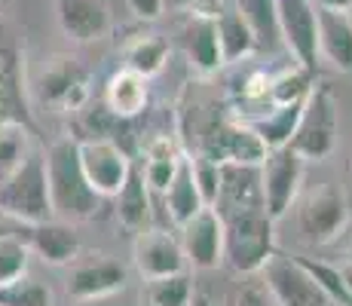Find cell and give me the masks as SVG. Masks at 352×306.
I'll return each mask as SVG.
<instances>
[{"mask_svg":"<svg viewBox=\"0 0 352 306\" xmlns=\"http://www.w3.org/2000/svg\"><path fill=\"white\" fill-rule=\"evenodd\" d=\"M43 153H46V184H50L52 217L67 223L96 217L104 196L96 193V187L89 184L83 166H80L77 138H71V135L56 138Z\"/></svg>","mask_w":352,"mask_h":306,"instance_id":"6da1fadb","label":"cell"},{"mask_svg":"<svg viewBox=\"0 0 352 306\" xmlns=\"http://www.w3.org/2000/svg\"><path fill=\"white\" fill-rule=\"evenodd\" d=\"M0 215L22 223H40L52 217L46 153L40 147H31L28 156L0 181Z\"/></svg>","mask_w":352,"mask_h":306,"instance_id":"7a4b0ae2","label":"cell"},{"mask_svg":"<svg viewBox=\"0 0 352 306\" xmlns=\"http://www.w3.org/2000/svg\"><path fill=\"white\" fill-rule=\"evenodd\" d=\"M224 223V263L242 276H254L273 254V227L276 221L267 208H245V212L221 215Z\"/></svg>","mask_w":352,"mask_h":306,"instance_id":"3957f363","label":"cell"},{"mask_svg":"<svg viewBox=\"0 0 352 306\" xmlns=\"http://www.w3.org/2000/svg\"><path fill=\"white\" fill-rule=\"evenodd\" d=\"M337 129H340V111H337V95L328 83L309 86L300 107V120L291 135V144L307 162H322L334 153Z\"/></svg>","mask_w":352,"mask_h":306,"instance_id":"277c9868","label":"cell"},{"mask_svg":"<svg viewBox=\"0 0 352 306\" xmlns=\"http://www.w3.org/2000/svg\"><path fill=\"white\" fill-rule=\"evenodd\" d=\"M257 276L267 285L276 306H331V300L316 285V278L309 276V270L303 267L300 257L273 251L263 261V267L257 270Z\"/></svg>","mask_w":352,"mask_h":306,"instance_id":"5b68a950","label":"cell"},{"mask_svg":"<svg viewBox=\"0 0 352 306\" xmlns=\"http://www.w3.org/2000/svg\"><path fill=\"white\" fill-rule=\"evenodd\" d=\"M307 160L294 147H273L261 160V184H263V206L273 221L288 215V208L297 202L303 187Z\"/></svg>","mask_w":352,"mask_h":306,"instance_id":"8992f818","label":"cell"},{"mask_svg":"<svg viewBox=\"0 0 352 306\" xmlns=\"http://www.w3.org/2000/svg\"><path fill=\"white\" fill-rule=\"evenodd\" d=\"M349 221V206L343 190L322 184L319 190L303 196L300 208H297V223H300V233L307 242L313 245H328L343 233Z\"/></svg>","mask_w":352,"mask_h":306,"instance_id":"52a82bcc","label":"cell"},{"mask_svg":"<svg viewBox=\"0 0 352 306\" xmlns=\"http://www.w3.org/2000/svg\"><path fill=\"white\" fill-rule=\"evenodd\" d=\"M77 151L80 166H83L89 184L96 187V193H101L104 199H113L117 190L123 187V181L129 178V172H132L135 160L113 138H80Z\"/></svg>","mask_w":352,"mask_h":306,"instance_id":"ba28073f","label":"cell"},{"mask_svg":"<svg viewBox=\"0 0 352 306\" xmlns=\"http://www.w3.org/2000/svg\"><path fill=\"white\" fill-rule=\"evenodd\" d=\"M282 46L291 61L316 71L319 61V12L309 0H276Z\"/></svg>","mask_w":352,"mask_h":306,"instance_id":"9c48e42d","label":"cell"},{"mask_svg":"<svg viewBox=\"0 0 352 306\" xmlns=\"http://www.w3.org/2000/svg\"><path fill=\"white\" fill-rule=\"evenodd\" d=\"M126 282H129V273L120 261L104 257V254H92V257L77 254L67 263L65 291L71 300H92V297L123 291Z\"/></svg>","mask_w":352,"mask_h":306,"instance_id":"30bf717a","label":"cell"},{"mask_svg":"<svg viewBox=\"0 0 352 306\" xmlns=\"http://www.w3.org/2000/svg\"><path fill=\"white\" fill-rule=\"evenodd\" d=\"M0 122L34 129L28 89H25V56L12 34L0 28Z\"/></svg>","mask_w":352,"mask_h":306,"instance_id":"8fae6325","label":"cell"},{"mask_svg":"<svg viewBox=\"0 0 352 306\" xmlns=\"http://www.w3.org/2000/svg\"><path fill=\"white\" fill-rule=\"evenodd\" d=\"M178 239L184 248L187 267L193 270H218L224 263V223L212 206L199 208L190 221L178 227Z\"/></svg>","mask_w":352,"mask_h":306,"instance_id":"7c38bea8","label":"cell"},{"mask_svg":"<svg viewBox=\"0 0 352 306\" xmlns=\"http://www.w3.org/2000/svg\"><path fill=\"white\" fill-rule=\"evenodd\" d=\"M132 263L141 278H160V276L184 273L187 270L181 239L175 233H168L166 227H144L135 233Z\"/></svg>","mask_w":352,"mask_h":306,"instance_id":"4fadbf2b","label":"cell"},{"mask_svg":"<svg viewBox=\"0 0 352 306\" xmlns=\"http://www.w3.org/2000/svg\"><path fill=\"white\" fill-rule=\"evenodd\" d=\"M263 206V184H261V162H221V190L214 199V212H245V208ZM267 208V206H263Z\"/></svg>","mask_w":352,"mask_h":306,"instance_id":"5bb4252c","label":"cell"},{"mask_svg":"<svg viewBox=\"0 0 352 306\" xmlns=\"http://www.w3.org/2000/svg\"><path fill=\"white\" fill-rule=\"evenodd\" d=\"M202 153L218 162H254L257 166L267 156V144H263L261 135L248 122L230 120V122H221L218 132L206 141Z\"/></svg>","mask_w":352,"mask_h":306,"instance_id":"9a60e30c","label":"cell"},{"mask_svg":"<svg viewBox=\"0 0 352 306\" xmlns=\"http://www.w3.org/2000/svg\"><path fill=\"white\" fill-rule=\"evenodd\" d=\"M151 101V77L132 71V67H120L117 74H111L104 86V107L113 120H135L147 111Z\"/></svg>","mask_w":352,"mask_h":306,"instance_id":"2e32d148","label":"cell"},{"mask_svg":"<svg viewBox=\"0 0 352 306\" xmlns=\"http://www.w3.org/2000/svg\"><path fill=\"white\" fill-rule=\"evenodd\" d=\"M31 254H37L50 267H67L80 254V239L74 233V223L50 217V221L28 223Z\"/></svg>","mask_w":352,"mask_h":306,"instance_id":"e0dca14e","label":"cell"},{"mask_svg":"<svg viewBox=\"0 0 352 306\" xmlns=\"http://www.w3.org/2000/svg\"><path fill=\"white\" fill-rule=\"evenodd\" d=\"M56 16L62 31L77 43H92L111 28V12L104 0H56Z\"/></svg>","mask_w":352,"mask_h":306,"instance_id":"ac0fdd59","label":"cell"},{"mask_svg":"<svg viewBox=\"0 0 352 306\" xmlns=\"http://www.w3.org/2000/svg\"><path fill=\"white\" fill-rule=\"evenodd\" d=\"M319 58L340 74H352V12L319 10Z\"/></svg>","mask_w":352,"mask_h":306,"instance_id":"d6986e66","label":"cell"},{"mask_svg":"<svg viewBox=\"0 0 352 306\" xmlns=\"http://www.w3.org/2000/svg\"><path fill=\"white\" fill-rule=\"evenodd\" d=\"M160 202L166 206V221L172 223V227H181V223L190 221L199 208H206V202H202V196H199V187H196V178H193V162L187 153H181L178 166H175V175H172V181H168L166 193L160 196Z\"/></svg>","mask_w":352,"mask_h":306,"instance_id":"ffe728a7","label":"cell"},{"mask_svg":"<svg viewBox=\"0 0 352 306\" xmlns=\"http://www.w3.org/2000/svg\"><path fill=\"white\" fill-rule=\"evenodd\" d=\"M113 202H117V217L126 230L138 233V230L151 227V221H153V193H151V187H147L141 166H132V172H129V178L123 181V187L117 190Z\"/></svg>","mask_w":352,"mask_h":306,"instance_id":"44dd1931","label":"cell"},{"mask_svg":"<svg viewBox=\"0 0 352 306\" xmlns=\"http://www.w3.org/2000/svg\"><path fill=\"white\" fill-rule=\"evenodd\" d=\"M184 43H187V56L190 65L199 74H214L224 58H221V43H218V28H214V16L206 12H193L190 25L184 31Z\"/></svg>","mask_w":352,"mask_h":306,"instance_id":"7402d4cb","label":"cell"},{"mask_svg":"<svg viewBox=\"0 0 352 306\" xmlns=\"http://www.w3.org/2000/svg\"><path fill=\"white\" fill-rule=\"evenodd\" d=\"M214 28H218V43H221V58H224V65L248 58L257 50L254 34L245 25V19H242V12L236 10V6H230V10L221 6V12L214 16Z\"/></svg>","mask_w":352,"mask_h":306,"instance_id":"603a6c76","label":"cell"},{"mask_svg":"<svg viewBox=\"0 0 352 306\" xmlns=\"http://www.w3.org/2000/svg\"><path fill=\"white\" fill-rule=\"evenodd\" d=\"M236 10L242 12L245 25L254 34L257 50H285L279 34V12H276V0H236Z\"/></svg>","mask_w":352,"mask_h":306,"instance_id":"cb8c5ba5","label":"cell"},{"mask_svg":"<svg viewBox=\"0 0 352 306\" xmlns=\"http://www.w3.org/2000/svg\"><path fill=\"white\" fill-rule=\"evenodd\" d=\"M300 107H303V101L270 105V111L261 113L257 120H248V126L261 135V141L267 144V151H273V147H285V144H291V135H294L297 120H300Z\"/></svg>","mask_w":352,"mask_h":306,"instance_id":"d4e9b609","label":"cell"},{"mask_svg":"<svg viewBox=\"0 0 352 306\" xmlns=\"http://www.w3.org/2000/svg\"><path fill=\"white\" fill-rule=\"evenodd\" d=\"M196 285L190 273L144 278V306H193Z\"/></svg>","mask_w":352,"mask_h":306,"instance_id":"484cf974","label":"cell"},{"mask_svg":"<svg viewBox=\"0 0 352 306\" xmlns=\"http://www.w3.org/2000/svg\"><path fill=\"white\" fill-rule=\"evenodd\" d=\"M0 306H56L52 288L25 270L22 276L0 285Z\"/></svg>","mask_w":352,"mask_h":306,"instance_id":"4316f807","label":"cell"},{"mask_svg":"<svg viewBox=\"0 0 352 306\" xmlns=\"http://www.w3.org/2000/svg\"><path fill=\"white\" fill-rule=\"evenodd\" d=\"M166 58H168V43L162 37H153V34L138 37L135 43H129V50H126V67L144 74V77L160 74Z\"/></svg>","mask_w":352,"mask_h":306,"instance_id":"83f0119b","label":"cell"},{"mask_svg":"<svg viewBox=\"0 0 352 306\" xmlns=\"http://www.w3.org/2000/svg\"><path fill=\"white\" fill-rule=\"evenodd\" d=\"M34 129L19 126V122H0V181L19 166L31 151Z\"/></svg>","mask_w":352,"mask_h":306,"instance_id":"f1b7e54d","label":"cell"},{"mask_svg":"<svg viewBox=\"0 0 352 306\" xmlns=\"http://www.w3.org/2000/svg\"><path fill=\"white\" fill-rule=\"evenodd\" d=\"M313 86V71L303 65H291L279 77H270V101L273 105H291V101H303Z\"/></svg>","mask_w":352,"mask_h":306,"instance_id":"f546056e","label":"cell"},{"mask_svg":"<svg viewBox=\"0 0 352 306\" xmlns=\"http://www.w3.org/2000/svg\"><path fill=\"white\" fill-rule=\"evenodd\" d=\"M303 267L309 270V276L316 278V285L324 291L331 303H340V306H352V291L343 278V270L334 267V263H324V261H309V257H300Z\"/></svg>","mask_w":352,"mask_h":306,"instance_id":"4dcf8cb0","label":"cell"},{"mask_svg":"<svg viewBox=\"0 0 352 306\" xmlns=\"http://www.w3.org/2000/svg\"><path fill=\"white\" fill-rule=\"evenodd\" d=\"M193 162V178H196V187H199V196L206 206H214L218 199V190H221V162L212 160L206 153H196L190 156Z\"/></svg>","mask_w":352,"mask_h":306,"instance_id":"1f68e13d","label":"cell"},{"mask_svg":"<svg viewBox=\"0 0 352 306\" xmlns=\"http://www.w3.org/2000/svg\"><path fill=\"white\" fill-rule=\"evenodd\" d=\"M227 306H276V300L270 297V291H267V285L261 282V276L254 273L230 291Z\"/></svg>","mask_w":352,"mask_h":306,"instance_id":"d6a6232c","label":"cell"},{"mask_svg":"<svg viewBox=\"0 0 352 306\" xmlns=\"http://www.w3.org/2000/svg\"><path fill=\"white\" fill-rule=\"evenodd\" d=\"M178 160H181V156H151V160L141 166L151 193H157V196L166 193L168 181H172V175H175V166H178Z\"/></svg>","mask_w":352,"mask_h":306,"instance_id":"836d02e7","label":"cell"},{"mask_svg":"<svg viewBox=\"0 0 352 306\" xmlns=\"http://www.w3.org/2000/svg\"><path fill=\"white\" fill-rule=\"evenodd\" d=\"M71 306H144V300L126 294V288H123V291H113V294H104V297H92V300H71Z\"/></svg>","mask_w":352,"mask_h":306,"instance_id":"e575fe53","label":"cell"},{"mask_svg":"<svg viewBox=\"0 0 352 306\" xmlns=\"http://www.w3.org/2000/svg\"><path fill=\"white\" fill-rule=\"evenodd\" d=\"M126 6L138 19H144V22H153V19L162 16V10H166V0H126Z\"/></svg>","mask_w":352,"mask_h":306,"instance_id":"d590c367","label":"cell"},{"mask_svg":"<svg viewBox=\"0 0 352 306\" xmlns=\"http://www.w3.org/2000/svg\"><path fill=\"white\" fill-rule=\"evenodd\" d=\"M319 10H352V0H309Z\"/></svg>","mask_w":352,"mask_h":306,"instance_id":"8d00e7d4","label":"cell"},{"mask_svg":"<svg viewBox=\"0 0 352 306\" xmlns=\"http://www.w3.org/2000/svg\"><path fill=\"white\" fill-rule=\"evenodd\" d=\"M343 270V278H346V285H349V291H352V261L346 263V267H340Z\"/></svg>","mask_w":352,"mask_h":306,"instance_id":"74e56055","label":"cell"},{"mask_svg":"<svg viewBox=\"0 0 352 306\" xmlns=\"http://www.w3.org/2000/svg\"><path fill=\"white\" fill-rule=\"evenodd\" d=\"M193 306H214V303L208 300V297H199V294H196V297H193Z\"/></svg>","mask_w":352,"mask_h":306,"instance_id":"f35d334b","label":"cell"},{"mask_svg":"<svg viewBox=\"0 0 352 306\" xmlns=\"http://www.w3.org/2000/svg\"><path fill=\"white\" fill-rule=\"evenodd\" d=\"M175 3H196V0H175Z\"/></svg>","mask_w":352,"mask_h":306,"instance_id":"ab89813d","label":"cell"},{"mask_svg":"<svg viewBox=\"0 0 352 306\" xmlns=\"http://www.w3.org/2000/svg\"><path fill=\"white\" fill-rule=\"evenodd\" d=\"M346 254H349V261H352V242H349V251H346Z\"/></svg>","mask_w":352,"mask_h":306,"instance_id":"60d3db41","label":"cell"},{"mask_svg":"<svg viewBox=\"0 0 352 306\" xmlns=\"http://www.w3.org/2000/svg\"><path fill=\"white\" fill-rule=\"evenodd\" d=\"M349 12H352V10H349Z\"/></svg>","mask_w":352,"mask_h":306,"instance_id":"b9f144b4","label":"cell"}]
</instances>
